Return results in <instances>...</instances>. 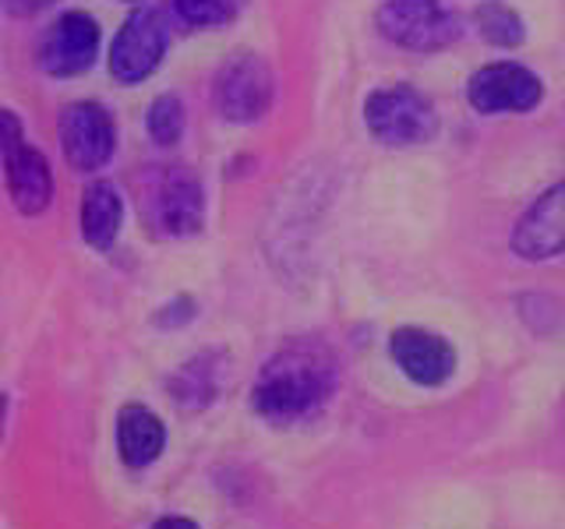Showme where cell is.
<instances>
[{"label": "cell", "instance_id": "1", "mask_svg": "<svg viewBox=\"0 0 565 529\" xmlns=\"http://www.w3.org/2000/svg\"><path fill=\"white\" fill-rule=\"evenodd\" d=\"M340 388V360L322 339H290L262 364L252 410L273 428L308 423L332 402Z\"/></svg>", "mask_w": 565, "mask_h": 529}, {"label": "cell", "instance_id": "2", "mask_svg": "<svg viewBox=\"0 0 565 529\" xmlns=\"http://www.w3.org/2000/svg\"><path fill=\"white\" fill-rule=\"evenodd\" d=\"M0 155H4V176H8V194L14 208L22 212V216H40L53 194L50 166L43 152L32 149L25 141L22 120L11 110H0Z\"/></svg>", "mask_w": 565, "mask_h": 529}, {"label": "cell", "instance_id": "3", "mask_svg": "<svg viewBox=\"0 0 565 529\" xmlns=\"http://www.w3.org/2000/svg\"><path fill=\"white\" fill-rule=\"evenodd\" d=\"M364 120L371 134L385 145H417V141H428L438 128L435 106L411 85H388L371 93Z\"/></svg>", "mask_w": 565, "mask_h": 529}, {"label": "cell", "instance_id": "4", "mask_svg": "<svg viewBox=\"0 0 565 529\" xmlns=\"http://www.w3.org/2000/svg\"><path fill=\"white\" fill-rule=\"evenodd\" d=\"M379 25L385 40L406 50H441L459 35V18L446 0H385Z\"/></svg>", "mask_w": 565, "mask_h": 529}, {"label": "cell", "instance_id": "5", "mask_svg": "<svg viewBox=\"0 0 565 529\" xmlns=\"http://www.w3.org/2000/svg\"><path fill=\"white\" fill-rule=\"evenodd\" d=\"M273 102V71L255 53L230 57L216 75V106L226 120H258Z\"/></svg>", "mask_w": 565, "mask_h": 529}, {"label": "cell", "instance_id": "6", "mask_svg": "<svg viewBox=\"0 0 565 529\" xmlns=\"http://www.w3.org/2000/svg\"><path fill=\"white\" fill-rule=\"evenodd\" d=\"M167 22L163 14L152 11V8H141L135 11L124 29L117 32V40L110 46V71L114 78L124 85H135L141 78H149L156 64L163 61V50H167Z\"/></svg>", "mask_w": 565, "mask_h": 529}, {"label": "cell", "instance_id": "7", "mask_svg": "<svg viewBox=\"0 0 565 529\" xmlns=\"http://www.w3.org/2000/svg\"><path fill=\"white\" fill-rule=\"evenodd\" d=\"M388 357L396 360L403 378H411L420 388H441L456 375V349L446 335L403 325L388 335Z\"/></svg>", "mask_w": 565, "mask_h": 529}, {"label": "cell", "instance_id": "8", "mask_svg": "<svg viewBox=\"0 0 565 529\" xmlns=\"http://www.w3.org/2000/svg\"><path fill=\"white\" fill-rule=\"evenodd\" d=\"M205 198L199 176L184 166H170L152 191V223L163 237H191L202 229Z\"/></svg>", "mask_w": 565, "mask_h": 529}, {"label": "cell", "instance_id": "9", "mask_svg": "<svg viewBox=\"0 0 565 529\" xmlns=\"http://www.w3.org/2000/svg\"><path fill=\"white\" fill-rule=\"evenodd\" d=\"M467 96L481 114H520L537 106L541 82L520 64H488L470 78Z\"/></svg>", "mask_w": 565, "mask_h": 529}, {"label": "cell", "instance_id": "10", "mask_svg": "<svg viewBox=\"0 0 565 529\" xmlns=\"http://www.w3.org/2000/svg\"><path fill=\"white\" fill-rule=\"evenodd\" d=\"M96 46H99V29L93 18L82 11H67L64 18H57V25L46 32L40 64L53 78H71L93 64Z\"/></svg>", "mask_w": 565, "mask_h": 529}, {"label": "cell", "instance_id": "11", "mask_svg": "<svg viewBox=\"0 0 565 529\" xmlns=\"http://www.w3.org/2000/svg\"><path fill=\"white\" fill-rule=\"evenodd\" d=\"M64 155L75 170H96L114 152V120L99 102H75L61 123Z\"/></svg>", "mask_w": 565, "mask_h": 529}, {"label": "cell", "instance_id": "12", "mask_svg": "<svg viewBox=\"0 0 565 529\" xmlns=\"http://www.w3.org/2000/svg\"><path fill=\"white\" fill-rule=\"evenodd\" d=\"M117 455L128 469H149L167 452V423L141 402H124L117 410Z\"/></svg>", "mask_w": 565, "mask_h": 529}, {"label": "cell", "instance_id": "13", "mask_svg": "<svg viewBox=\"0 0 565 529\" xmlns=\"http://www.w3.org/2000/svg\"><path fill=\"white\" fill-rule=\"evenodd\" d=\"M223 367H226V357H223L220 349H205V353H199V357L184 360L167 378L170 399L181 406L184 413H202V410H209V406L220 399Z\"/></svg>", "mask_w": 565, "mask_h": 529}, {"label": "cell", "instance_id": "14", "mask_svg": "<svg viewBox=\"0 0 565 529\" xmlns=\"http://www.w3.org/2000/svg\"><path fill=\"white\" fill-rule=\"evenodd\" d=\"M562 187H552L537 198V205H530V212L520 219L512 247L526 261H547L562 255Z\"/></svg>", "mask_w": 565, "mask_h": 529}, {"label": "cell", "instance_id": "15", "mask_svg": "<svg viewBox=\"0 0 565 529\" xmlns=\"http://www.w3.org/2000/svg\"><path fill=\"white\" fill-rule=\"evenodd\" d=\"M120 223H124V202L117 187L96 181L82 198V237L93 247H99V251H106L117 240Z\"/></svg>", "mask_w": 565, "mask_h": 529}, {"label": "cell", "instance_id": "16", "mask_svg": "<svg viewBox=\"0 0 565 529\" xmlns=\"http://www.w3.org/2000/svg\"><path fill=\"white\" fill-rule=\"evenodd\" d=\"M477 29L494 46H516L523 40V22L499 0H488V4L477 8Z\"/></svg>", "mask_w": 565, "mask_h": 529}, {"label": "cell", "instance_id": "17", "mask_svg": "<svg viewBox=\"0 0 565 529\" xmlns=\"http://www.w3.org/2000/svg\"><path fill=\"white\" fill-rule=\"evenodd\" d=\"M184 131V106L177 96H159L149 106V134L159 145H173Z\"/></svg>", "mask_w": 565, "mask_h": 529}, {"label": "cell", "instance_id": "18", "mask_svg": "<svg viewBox=\"0 0 565 529\" xmlns=\"http://www.w3.org/2000/svg\"><path fill=\"white\" fill-rule=\"evenodd\" d=\"M241 4L244 0H177V11H181L191 25H220L226 18H234Z\"/></svg>", "mask_w": 565, "mask_h": 529}, {"label": "cell", "instance_id": "19", "mask_svg": "<svg viewBox=\"0 0 565 529\" xmlns=\"http://www.w3.org/2000/svg\"><path fill=\"white\" fill-rule=\"evenodd\" d=\"M194 314H199V304H194L191 296H177L156 311V325L159 328H181V325L194 322Z\"/></svg>", "mask_w": 565, "mask_h": 529}, {"label": "cell", "instance_id": "20", "mask_svg": "<svg viewBox=\"0 0 565 529\" xmlns=\"http://www.w3.org/2000/svg\"><path fill=\"white\" fill-rule=\"evenodd\" d=\"M46 4H53V0H0V8H4L8 14H35V11H43Z\"/></svg>", "mask_w": 565, "mask_h": 529}, {"label": "cell", "instance_id": "21", "mask_svg": "<svg viewBox=\"0 0 565 529\" xmlns=\"http://www.w3.org/2000/svg\"><path fill=\"white\" fill-rule=\"evenodd\" d=\"M149 529H202V526L188 516H163V519H156Z\"/></svg>", "mask_w": 565, "mask_h": 529}, {"label": "cell", "instance_id": "22", "mask_svg": "<svg viewBox=\"0 0 565 529\" xmlns=\"http://www.w3.org/2000/svg\"><path fill=\"white\" fill-rule=\"evenodd\" d=\"M8 410H11V399L4 388H0V441H4V431H8Z\"/></svg>", "mask_w": 565, "mask_h": 529}]
</instances>
